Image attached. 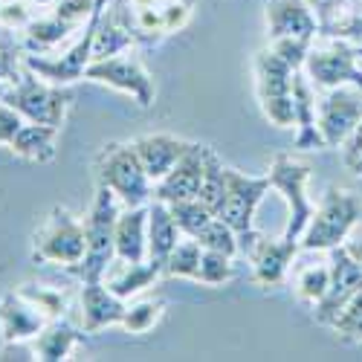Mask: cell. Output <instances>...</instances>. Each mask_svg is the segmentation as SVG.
Returning a JSON list of instances; mask_svg holds the SVG:
<instances>
[{
    "mask_svg": "<svg viewBox=\"0 0 362 362\" xmlns=\"http://www.w3.org/2000/svg\"><path fill=\"white\" fill-rule=\"evenodd\" d=\"M122 212V203L119 197L107 189L96 183V194L90 203V212L84 218V238H87V250L81 264H76L70 273L81 281H102L107 267L116 258V221Z\"/></svg>",
    "mask_w": 362,
    "mask_h": 362,
    "instance_id": "cell-1",
    "label": "cell"
},
{
    "mask_svg": "<svg viewBox=\"0 0 362 362\" xmlns=\"http://www.w3.org/2000/svg\"><path fill=\"white\" fill-rule=\"evenodd\" d=\"M362 221V197L351 189L330 186L319 206L313 209L308 229L301 232L298 244L308 252H330L334 247H342Z\"/></svg>",
    "mask_w": 362,
    "mask_h": 362,
    "instance_id": "cell-2",
    "label": "cell"
},
{
    "mask_svg": "<svg viewBox=\"0 0 362 362\" xmlns=\"http://www.w3.org/2000/svg\"><path fill=\"white\" fill-rule=\"evenodd\" d=\"M96 183L107 186L122 206H148L154 200V183L145 174L131 142H110L99 151Z\"/></svg>",
    "mask_w": 362,
    "mask_h": 362,
    "instance_id": "cell-3",
    "label": "cell"
},
{
    "mask_svg": "<svg viewBox=\"0 0 362 362\" xmlns=\"http://www.w3.org/2000/svg\"><path fill=\"white\" fill-rule=\"evenodd\" d=\"M252 73H255V90H258V105H261L264 119L276 128H293V76H296V67L287 64L284 58L267 44L255 55Z\"/></svg>",
    "mask_w": 362,
    "mask_h": 362,
    "instance_id": "cell-4",
    "label": "cell"
},
{
    "mask_svg": "<svg viewBox=\"0 0 362 362\" xmlns=\"http://www.w3.org/2000/svg\"><path fill=\"white\" fill-rule=\"evenodd\" d=\"M0 99L6 105H12L26 122L62 128L64 119H67V110L73 105V90L49 84L44 78H38L33 70H26L15 84L6 87V93Z\"/></svg>",
    "mask_w": 362,
    "mask_h": 362,
    "instance_id": "cell-5",
    "label": "cell"
},
{
    "mask_svg": "<svg viewBox=\"0 0 362 362\" xmlns=\"http://www.w3.org/2000/svg\"><path fill=\"white\" fill-rule=\"evenodd\" d=\"M84 250H87L84 221H78L64 206H55L33 238V258L41 264L64 267V269H73L76 264H81Z\"/></svg>",
    "mask_w": 362,
    "mask_h": 362,
    "instance_id": "cell-6",
    "label": "cell"
},
{
    "mask_svg": "<svg viewBox=\"0 0 362 362\" xmlns=\"http://www.w3.org/2000/svg\"><path fill=\"white\" fill-rule=\"evenodd\" d=\"M269 192V177H252L238 168L226 165V200L221 209V218L235 229L240 252H250L252 244L261 238L255 232V212L264 200V194Z\"/></svg>",
    "mask_w": 362,
    "mask_h": 362,
    "instance_id": "cell-7",
    "label": "cell"
},
{
    "mask_svg": "<svg viewBox=\"0 0 362 362\" xmlns=\"http://www.w3.org/2000/svg\"><path fill=\"white\" fill-rule=\"evenodd\" d=\"M269 189L281 192L284 203H287V226H284V238L298 240L301 232L308 229L310 215H313V203L308 197V183H310V165L296 160L293 154H279L269 165Z\"/></svg>",
    "mask_w": 362,
    "mask_h": 362,
    "instance_id": "cell-8",
    "label": "cell"
},
{
    "mask_svg": "<svg viewBox=\"0 0 362 362\" xmlns=\"http://www.w3.org/2000/svg\"><path fill=\"white\" fill-rule=\"evenodd\" d=\"M308 78L316 84V90H330L339 84H354L362 90V62H359V47L348 41H330L325 38L322 47H310L305 67Z\"/></svg>",
    "mask_w": 362,
    "mask_h": 362,
    "instance_id": "cell-9",
    "label": "cell"
},
{
    "mask_svg": "<svg viewBox=\"0 0 362 362\" xmlns=\"http://www.w3.org/2000/svg\"><path fill=\"white\" fill-rule=\"evenodd\" d=\"M84 78L119 90V93L131 96L139 107H151V105H154V96H157L154 78H151V73L145 70V64L139 62L136 55H131V52H119L113 58L90 62Z\"/></svg>",
    "mask_w": 362,
    "mask_h": 362,
    "instance_id": "cell-10",
    "label": "cell"
},
{
    "mask_svg": "<svg viewBox=\"0 0 362 362\" xmlns=\"http://www.w3.org/2000/svg\"><path fill=\"white\" fill-rule=\"evenodd\" d=\"M327 264H330V284H327L319 305H313V319H316V325H325V327L334 325L337 316L348 308V301L362 290V267L345 250V244L330 250Z\"/></svg>",
    "mask_w": 362,
    "mask_h": 362,
    "instance_id": "cell-11",
    "label": "cell"
},
{
    "mask_svg": "<svg viewBox=\"0 0 362 362\" xmlns=\"http://www.w3.org/2000/svg\"><path fill=\"white\" fill-rule=\"evenodd\" d=\"M362 119V90L354 84L330 87L319 96V131L325 148H339Z\"/></svg>",
    "mask_w": 362,
    "mask_h": 362,
    "instance_id": "cell-12",
    "label": "cell"
},
{
    "mask_svg": "<svg viewBox=\"0 0 362 362\" xmlns=\"http://www.w3.org/2000/svg\"><path fill=\"white\" fill-rule=\"evenodd\" d=\"M301 244L290 238H258L252 250L247 252V258L252 261V281L258 287H279L287 273L290 264L298 255Z\"/></svg>",
    "mask_w": 362,
    "mask_h": 362,
    "instance_id": "cell-13",
    "label": "cell"
},
{
    "mask_svg": "<svg viewBox=\"0 0 362 362\" xmlns=\"http://www.w3.org/2000/svg\"><path fill=\"white\" fill-rule=\"evenodd\" d=\"M293 125H296V151H322L325 139L319 131V96L316 84L308 78L305 70H296L293 76Z\"/></svg>",
    "mask_w": 362,
    "mask_h": 362,
    "instance_id": "cell-14",
    "label": "cell"
},
{
    "mask_svg": "<svg viewBox=\"0 0 362 362\" xmlns=\"http://www.w3.org/2000/svg\"><path fill=\"white\" fill-rule=\"evenodd\" d=\"M206 145L194 142L186 157L180 160L163 180L154 183V200L163 203H180V200H197L200 183H203V171H206Z\"/></svg>",
    "mask_w": 362,
    "mask_h": 362,
    "instance_id": "cell-15",
    "label": "cell"
},
{
    "mask_svg": "<svg viewBox=\"0 0 362 362\" xmlns=\"http://www.w3.org/2000/svg\"><path fill=\"white\" fill-rule=\"evenodd\" d=\"M78 308H81V327H84V334H99V330L122 322L128 301L119 298L105 281H81Z\"/></svg>",
    "mask_w": 362,
    "mask_h": 362,
    "instance_id": "cell-16",
    "label": "cell"
},
{
    "mask_svg": "<svg viewBox=\"0 0 362 362\" xmlns=\"http://www.w3.org/2000/svg\"><path fill=\"white\" fill-rule=\"evenodd\" d=\"M310 0H267V38H316Z\"/></svg>",
    "mask_w": 362,
    "mask_h": 362,
    "instance_id": "cell-17",
    "label": "cell"
},
{
    "mask_svg": "<svg viewBox=\"0 0 362 362\" xmlns=\"http://www.w3.org/2000/svg\"><path fill=\"white\" fill-rule=\"evenodd\" d=\"M134 151L145 168V174L151 177V183L163 180L180 160L186 157V151L194 145L183 136H174V134H145V136H136L134 142Z\"/></svg>",
    "mask_w": 362,
    "mask_h": 362,
    "instance_id": "cell-18",
    "label": "cell"
},
{
    "mask_svg": "<svg viewBox=\"0 0 362 362\" xmlns=\"http://www.w3.org/2000/svg\"><path fill=\"white\" fill-rule=\"evenodd\" d=\"M49 319L41 316L29 301H23L15 290L0 296V339L4 345H23L33 342Z\"/></svg>",
    "mask_w": 362,
    "mask_h": 362,
    "instance_id": "cell-19",
    "label": "cell"
},
{
    "mask_svg": "<svg viewBox=\"0 0 362 362\" xmlns=\"http://www.w3.org/2000/svg\"><path fill=\"white\" fill-rule=\"evenodd\" d=\"M310 9L316 15V26H319L316 38L348 41V44L362 41V15L348 0H310Z\"/></svg>",
    "mask_w": 362,
    "mask_h": 362,
    "instance_id": "cell-20",
    "label": "cell"
},
{
    "mask_svg": "<svg viewBox=\"0 0 362 362\" xmlns=\"http://www.w3.org/2000/svg\"><path fill=\"white\" fill-rule=\"evenodd\" d=\"M160 276H165V267H163L160 261L145 258V261L131 264V261H119V258H113V264L107 267V273H105L102 281H105L119 298H125V301H128V298L142 296L148 287H154Z\"/></svg>",
    "mask_w": 362,
    "mask_h": 362,
    "instance_id": "cell-21",
    "label": "cell"
},
{
    "mask_svg": "<svg viewBox=\"0 0 362 362\" xmlns=\"http://www.w3.org/2000/svg\"><path fill=\"white\" fill-rule=\"evenodd\" d=\"M116 258L131 264L148 258V206H122L116 221Z\"/></svg>",
    "mask_w": 362,
    "mask_h": 362,
    "instance_id": "cell-22",
    "label": "cell"
},
{
    "mask_svg": "<svg viewBox=\"0 0 362 362\" xmlns=\"http://www.w3.org/2000/svg\"><path fill=\"white\" fill-rule=\"evenodd\" d=\"M81 339H84V327H76L67 319H52L29 345H33V356L41 362H64L70 359V354L78 348Z\"/></svg>",
    "mask_w": 362,
    "mask_h": 362,
    "instance_id": "cell-23",
    "label": "cell"
},
{
    "mask_svg": "<svg viewBox=\"0 0 362 362\" xmlns=\"http://www.w3.org/2000/svg\"><path fill=\"white\" fill-rule=\"evenodd\" d=\"M136 41V33L131 21L122 18V12L110 9V0L107 6L99 15L96 23V38H93V62H102V58H113L119 52H128Z\"/></svg>",
    "mask_w": 362,
    "mask_h": 362,
    "instance_id": "cell-24",
    "label": "cell"
},
{
    "mask_svg": "<svg viewBox=\"0 0 362 362\" xmlns=\"http://www.w3.org/2000/svg\"><path fill=\"white\" fill-rule=\"evenodd\" d=\"M180 238H183V229L177 226L171 206L163 200H151L148 203V258L160 261L165 267L171 250L180 244Z\"/></svg>",
    "mask_w": 362,
    "mask_h": 362,
    "instance_id": "cell-25",
    "label": "cell"
},
{
    "mask_svg": "<svg viewBox=\"0 0 362 362\" xmlns=\"http://www.w3.org/2000/svg\"><path fill=\"white\" fill-rule=\"evenodd\" d=\"M58 131H62V128L41 125V122H23V128L15 134L9 151L15 157L26 160V163L47 165L58 154Z\"/></svg>",
    "mask_w": 362,
    "mask_h": 362,
    "instance_id": "cell-26",
    "label": "cell"
},
{
    "mask_svg": "<svg viewBox=\"0 0 362 362\" xmlns=\"http://www.w3.org/2000/svg\"><path fill=\"white\" fill-rule=\"evenodd\" d=\"M76 29L70 23H64L62 18H55L52 12L49 15H41V18H33L26 23V29L21 33L23 38V47L26 52H49L62 44L64 38H70Z\"/></svg>",
    "mask_w": 362,
    "mask_h": 362,
    "instance_id": "cell-27",
    "label": "cell"
},
{
    "mask_svg": "<svg viewBox=\"0 0 362 362\" xmlns=\"http://www.w3.org/2000/svg\"><path fill=\"white\" fill-rule=\"evenodd\" d=\"M165 298L163 296H136L134 301H128L125 316L119 322V327L128 330L134 337H142L148 330H154L160 325V319L165 316Z\"/></svg>",
    "mask_w": 362,
    "mask_h": 362,
    "instance_id": "cell-28",
    "label": "cell"
},
{
    "mask_svg": "<svg viewBox=\"0 0 362 362\" xmlns=\"http://www.w3.org/2000/svg\"><path fill=\"white\" fill-rule=\"evenodd\" d=\"M15 293L29 301L41 316H47L49 322L52 319H64L67 310H70V296L58 287H49V284H38V281H23L15 287Z\"/></svg>",
    "mask_w": 362,
    "mask_h": 362,
    "instance_id": "cell-29",
    "label": "cell"
},
{
    "mask_svg": "<svg viewBox=\"0 0 362 362\" xmlns=\"http://www.w3.org/2000/svg\"><path fill=\"white\" fill-rule=\"evenodd\" d=\"M197 200L209 209V212H215L221 218V209H223V200H226V165L221 163V157L212 148L206 151V171H203V183H200Z\"/></svg>",
    "mask_w": 362,
    "mask_h": 362,
    "instance_id": "cell-30",
    "label": "cell"
},
{
    "mask_svg": "<svg viewBox=\"0 0 362 362\" xmlns=\"http://www.w3.org/2000/svg\"><path fill=\"white\" fill-rule=\"evenodd\" d=\"M26 73V47L15 29L0 23V81L15 84Z\"/></svg>",
    "mask_w": 362,
    "mask_h": 362,
    "instance_id": "cell-31",
    "label": "cell"
},
{
    "mask_svg": "<svg viewBox=\"0 0 362 362\" xmlns=\"http://www.w3.org/2000/svg\"><path fill=\"white\" fill-rule=\"evenodd\" d=\"M200 258H203V244H200V240H194V238H189V235H183V238H180V244L171 250L168 261H165V276L197 281Z\"/></svg>",
    "mask_w": 362,
    "mask_h": 362,
    "instance_id": "cell-32",
    "label": "cell"
},
{
    "mask_svg": "<svg viewBox=\"0 0 362 362\" xmlns=\"http://www.w3.org/2000/svg\"><path fill=\"white\" fill-rule=\"evenodd\" d=\"M330 284V264H310V267H301L296 279H293V293L301 305H319L325 290Z\"/></svg>",
    "mask_w": 362,
    "mask_h": 362,
    "instance_id": "cell-33",
    "label": "cell"
},
{
    "mask_svg": "<svg viewBox=\"0 0 362 362\" xmlns=\"http://www.w3.org/2000/svg\"><path fill=\"white\" fill-rule=\"evenodd\" d=\"M168 206H171L177 226L183 229V235H189L194 240H200L206 235V229L212 226V221L218 218L215 212H209L200 200H180V203H168Z\"/></svg>",
    "mask_w": 362,
    "mask_h": 362,
    "instance_id": "cell-34",
    "label": "cell"
},
{
    "mask_svg": "<svg viewBox=\"0 0 362 362\" xmlns=\"http://www.w3.org/2000/svg\"><path fill=\"white\" fill-rule=\"evenodd\" d=\"M232 276H235L232 255H226L221 250H206L203 247L197 284H203V287H223L226 281H232Z\"/></svg>",
    "mask_w": 362,
    "mask_h": 362,
    "instance_id": "cell-35",
    "label": "cell"
},
{
    "mask_svg": "<svg viewBox=\"0 0 362 362\" xmlns=\"http://www.w3.org/2000/svg\"><path fill=\"white\" fill-rule=\"evenodd\" d=\"M330 330L351 345H362V290L348 301V308L337 316V322L330 325Z\"/></svg>",
    "mask_w": 362,
    "mask_h": 362,
    "instance_id": "cell-36",
    "label": "cell"
},
{
    "mask_svg": "<svg viewBox=\"0 0 362 362\" xmlns=\"http://www.w3.org/2000/svg\"><path fill=\"white\" fill-rule=\"evenodd\" d=\"M96 4L99 0H58V4H52L49 9H52L55 18H62L73 29H81L90 21V15H93Z\"/></svg>",
    "mask_w": 362,
    "mask_h": 362,
    "instance_id": "cell-37",
    "label": "cell"
},
{
    "mask_svg": "<svg viewBox=\"0 0 362 362\" xmlns=\"http://www.w3.org/2000/svg\"><path fill=\"white\" fill-rule=\"evenodd\" d=\"M313 41L316 38H276V41H269V47H273L287 64L301 70V67H305V58H308Z\"/></svg>",
    "mask_w": 362,
    "mask_h": 362,
    "instance_id": "cell-38",
    "label": "cell"
},
{
    "mask_svg": "<svg viewBox=\"0 0 362 362\" xmlns=\"http://www.w3.org/2000/svg\"><path fill=\"white\" fill-rule=\"evenodd\" d=\"M29 4H33V0H0V23L15 29V33H23L26 23L35 18Z\"/></svg>",
    "mask_w": 362,
    "mask_h": 362,
    "instance_id": "cell-39",
    "label": "cell"
},
{
    "mask_svg": "<svg viewBox=\"0 0 362 362\" xmlns=\"http://www.w3.org/2000/svg\"><path fill=\"white\" fill-rule=\"evenodd\" d=\"M192 21V4L189 0H163V23H165V35L186 29Z\"/></svg>",
    "mask_w": 362,
    "mask_h": 362,
    "instance_id": "cell-40",
    "label": "cell"
},
{
    "mask_svg": "<svg viewBox=\"0 0 362 362\" xmlns=\"http://www.w3.org/2000/svg\"><path fill=\"white\" fill-rule=\"evenodd\" d=\"M23 122H26V119L12 105H6L4 99H0V145L9 148L12 139H15V134L23 128Z\"/></svg>",
    "mask_w": 362,
    "mask_h": 362,
    "instance_id": "cell-41",
    "label": "cell"
},
{
    "mask_svg": "<svg viewBox=\"0 0 362 362\" xmlns=\"http://www.w3.org/2000/svg\"><path fill=\"white\" fill-rule=\"evenodd\" d=\"M342 163H345L348 171H354L362 163V119H359V125L348 134V139L342 142Z\"/></svg>",
    "mask_w": 362,
    "mask_h": 362,
    "instance_id": "cell-42",
    "label": "cell"
},
{
    "mask_svg": "<svg viewBox=\"0 0 362 362\" xmlns=\"http://www.w3.org/2000/svg\"><path fill=\"white\" fill-rule=\"evenodd\" d=\"M345 250L359 261V267H362V238H348L345 240Z\"/></svg>",
    "mask_w": 362,
    "mask_h": 362,
    "instance_id": "cell-43",
    "label": "cell"
},
{
    "mask_svg": "<svg viewBox=\"0 0 362 362\" xmlns=\"http://www.w3.org/2000/svg\"><path fill=\"white\" fill-rule=\"evenodd\" d=\"M163 0H128V9H154Z\"/></svg>",
    "mask_w": 362,
    "mask_h": 362,
    "instance_id": "cell-44",
    "label": "cell"
},
{
    "mask_svg": "<svg viewBox=\"0 0 362 362\" xmlns=\"http://www.w3.org/2000/svg\"><path fill=\"white\" fill-rule=\"evenodd\" d=\"M35 6H52V4H58V0H33Z\"/></svg>",
    "mask_w": 362,
    "mask_h": 362,
    "instance_id": "cell-45",
    "label": "cell"
},
{
    "mask_svg": "<svg viewBox=\"0 0 362 362\" xmlns=\"http://www.w3.org/2000/svg\"><path fill=\"white\" fill-rule=\"evenodd\" d=\"M6 87H9V84H4V81H0V96H4V93H6Z\"/></svg>",
    "mask_w": 362,
    "mask_h": 362,
    "instance_id": "cell-46",
    "label": "cell"
},
{
    "mask_svg": "<svg viewBox=\"0 0 362 362\" xmlns=\"http://www.w3.org/2000/svg\"><path fill=\"white\" fill-rule=\"evenodd\" d=\"M354 174H359V177H362V163H359V165L354 168Z\"/></svg>",
    "mask_w": 362,
    "mask_h": 362,
    "instance_id": "cell-47",
    "label": "cell"
},
{
    "mask_svg": "<svg viewBox=\"0 0 362 362\" xmlns=\"http://www.w3.org/2000/svg\"><path fill=\"white\" fill-rule=\"evenodd\" d=\"M359 62H362V49H359Z\"/></svg>",
    "mask_w": 362,
    "mask_h": 362,
    "instance_id": "cell-48",
    "label": "cell"
}]
</instances>
